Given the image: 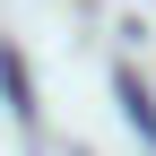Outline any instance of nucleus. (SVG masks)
<instances>
[{"mask_svg":"<svg viewBox=\"0 0 156 156\" xmlns=\"http://www.w3.org/2000/svg\"><path fill=\"white\" fill-rule=\"evenodd\" d=\"M122 104H130V122H139V139H156V104H147V87L122 69Z\"/></svg>","mask_w":156,"mask_h":156,"instance_id":"1","label":"nucleus"}]
</instances>
